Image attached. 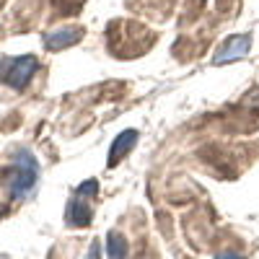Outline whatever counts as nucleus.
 Instances as JSON below:
<instances>
[{"label":"nucleus","instance_id":"8","mask_svg":"<svg viewBox=\"0 0 259 259\" xmlns=\"http://www.w3.org/2000/svg\"><path fill=\"white\" fill-rule=\"evenodd\" d=\"M89 259H99V246H96V244L91 246V254H89Z\"/></svg>","mask_w":259,"mask_h":259},{"label":"nucleus","instance_id":"3","mask_svg":"<svg viewBox=\"0 0 259 259\" xmlns=\"http://www.w3.org/2000/svg\"><path fill=\"white\" fill-rule=\"evenodd\" d=\"M91 218H94V210L89 207V202H83L80 197L70 200L68 212H65V221H68V226H73V228H85V226L91 223Z\"/></svg>","mask_w":259,"mask_h":259},{"label":"nucleus","instance_id":"6","mask_svg":"<svg viewBox=\"0 0 259 259\" xmlns=\"http://www.w3.org/2000/svg\"><path fill=\"white\" fill-rule=\"evenodd\" d=\"M109 256L112 259H127V241L119 233H109Z\"/></svg>","mask_w":259,"mask_h":259},{"label":"nucleus","instance_id":"5","mask_svg":"<svg viewBox=\"0 0 259 259\" xmlns=\"http://www.w3.org/2000/svg\"><path fill=\"white\" fill-rule=\"evenodd\" d=\"M80 36V31H73V29H62V31H55L47 36V47L50 50H62V47H68L73 45V41Z\"/></svg>","mask_w":259,"mask_h":259},{"label":"nucleus","instance_id":"4","mask_svg":"<svg viewBox=\"0 0 259 259\" xmlns=\"http://www.w3.org/2000/svg\"><path fill=\"white\" fill-rule=\"evenodd\" d=\"M135 140H138V133H135V130H124V133L117 138V143H114V148H112V153H109V166L119 163V161L130 153V150H133Z\"/></svg>","mask_w":259,"mask_h":259},{"label":"nucleus","instance_id":"2","mask_svg":"<svg viewBox=\"0 0 259 259\" xmlns=\"http://www.w3.org/2000/svg\"><path fill=\"white\" fill-rule=\"evenodd\" d=\"M34 70H36V57L3 60V65H0V75H3V80L8 85H13V89H24Z\"/></svg>","mask_w":259,"mask_h":259},{"label":"nucleus","instance_id":"1","mask_svg":"<svg viewBox=\"0 0 259 259\" xmlns=\"http://www.w3.org/2000/svg\"><path fill=\"white\" fill-rule=\"evenodd\" d=\"M36 174H39L36 158L26 148H18L13 153V158H11V163L3 168V187L13 200H24L34 192Z\"/></svg>","mask_w":259,"mask_h":259},{"label":"nucleus","instance_id":"7","mask_svg":"<svg viewBox=\"0 0 259 259\" xmlns=\"http://www.w3.org/2000/svg\"><path fill=\"white\" fill-rule=\"evenodd\" d=\"M218 259H241L239 254H231V251H223V254H218Z\"/></svg>","mask_w":259,"mask_h":259}]
</instances>
